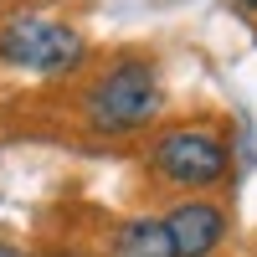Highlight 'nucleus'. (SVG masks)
I'll list each match as a JSON object with an SVG mask.
<instances>
[{"label":"nucleus","mask_w":257,"mask_h":257,"mask_svg":"<svg viewBox=\"0 0 257 257\" xmlns=\"http://www.w3.org/2000/svg\"><path fill=\"white\" fill-rule=\"evenodd\" d=\"M47 257H82V252H72V247H57V252H47Z\"/></svg>","instance_id":"nucleus-7"},{"label":"nucleus","mask_w":257,"mask_h":257,"mask_svg":"<svg viewBox=\"0 0 257 257\" xmlns=\"http://www.w3.org/2000/svg\"><path fill=\"white\" fill-rule=\"evenodd\" d=\"M88 41H82L67 21L52 16H11L0 26V62L36 77H67L72 67H82Z\"/></svg>","instance_id":"nucleus-2"},{"label":"nucleus","mask_w":257,"mask_h":257,"mask_svg":"<svg viewBox=\"0 0 257 257\" xmlns=\"http://www.w3.org/2000/svg\"><path fill=\"white\" fill-rule=\"evenodd\" d=\"M165 231L175 242V257H211L226 237V216L211 201H185L165 216Z\"/></svg>","instance_id":"nucleus-4"},{"label":"nucleus","mask_w":257,"mask_h":257,"mask_svg":"<svg viewBox=\"0 0 257 257\" xmlns=\"http://www.w3.org/2000/svg\"><path fill=\"white\" fill-rule=\"evenodd\" d=\"M160 77L144 57H123L108 72H98V82L82 98L93 134H134V128L160 118Z\"/></svg>","instance_id":"nucleus-1"},{"label":"nucleus","mask_w":257,"mask_h":257,"mask_svg":"<svg viewBox=\"0 0 257 257\" xmlns=\"http://www.w3.org/2000/svg\"><path fill=\"white\" fill-rule=\"evenodd\" d=\"M149 165L160 170L170 185H216L231 165V149L221 134H211L201 123H185V128H165L149 149Z\"/></svg>","instance_id":"nucleus-3"},{"label":"nucleus","mask_w":257,"mask_h":257,"mask_svg":"<svg viewBox=\"0 0 257 257\" xmlns=\"http://www.w3.org/2000/svg\"><path fill=\"white\" fill-rule=\"evenodd\" d=\"M237 6H247V11H257V0H237Z\"/></svg>","instance_id":"nucleus-8"},{"label":"nucleus","mask_w":257,"mask_h":257,"mask_svg":"<svg viewBox=\"0 0 257 257\" xmlns=\"http://www.w3.org/2000/svg\"><path fill=\"white\" fill-rule=\"evenodd\" d=\"M0 257H26V252H21L16 242H0Z\"/></svg>","instance_id":"nucleus-6"},{"label":"nucleus","mask_w":257,"mask_h":257,"mask_svg":"<svg viewBox=\"0 0 257 257\" xmlns=\"http://www.w3.org/2000/svg\"><path fill=\"white\" fill-rule=\"evenodd\" d=\"M113 257H175V242H170L165 221L155 216H134L113 231Z\"/></svg>","instance_id":"nucleus-5"}]
</instances>
